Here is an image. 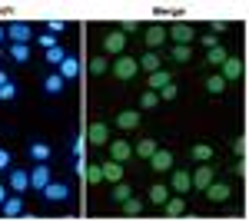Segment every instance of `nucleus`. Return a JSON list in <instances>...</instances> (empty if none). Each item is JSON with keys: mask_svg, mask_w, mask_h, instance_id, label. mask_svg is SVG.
Instances as JSON below:
<instances>
[{"mask_svg": "<svg viewBox=\"0 0 249 222\" xmlns=\"http://www.w3.org/2000/svg\"><path fill=\"white\" fill-rule=\"evenodd\" d=\"M170 83H173L170 70H156V73H150V83H146V86H150L153 93H160L163 86H170Z\"/></svg>", "mask_w": 249, "mask_h": 222, "instance_id": "23", "label": "nucleus"}, {"mask_svg": "<svg viewBox=\"0 0 249 222\" xmlns=\"http://www.w3.org/2000/svg\"><path fill=\"white\" fill-rule=\"evenodd\" d=\"M136 63H140V70H146V73H156V70H163V67H160V63H163V56L156 53V50H146V53L140 56Z\"/></svg>", "mask_w": 249, "mask_h": 222, "instance_id": "17", "label": "nucleus"}, {"mask_svg": "<svg viewBox=\"0 0 249 222\" xmlns=\"http://www.w3.org/2000/svg\"><path fill=\"white\" fill-rule=\"evenodd\" d=\"M213 172H216V166H213V163H203L196 172H190V176H193V189H199V192H203V189L213 183Z\"/></svg>", "mask_w": 249, "mask_h": 222, "instance_id": "8", "label": "nucleus"}, {"mask_svg": "<svg viewBox=\"0 0 249 222\" xmlns=\"http://www.w3.org/2000/svg\"><path fill=\"white\" fill-rule=\"evenodd\" d=\"M143 40H146V47L150 50H156V47H163L166 43V27H160V23H153L146 34H143Z\"/></svg>", "mask_w": 249, "mask_h": 222, "instance_id": "16", "label": "nucleus"}, {"mask_svg": "<svg viewBox=\"0 0 249 222\" xmlns=\"http://www.w3.org/2000/svg\"><path fill=\"white\" fill-rule=\"evenodd\" d=\"M87 139H90L93 146H107V143H110V126H107V123H100V120H96V123H90Z\"/></svg>", "mask_w": 249, "mask_h": 222, "instance_id": "6", "label": "nucleus"}, {"mask_svg": "<svg viewBox=\"0 0 249 222\" xmlns=\"http://www.w3.org/2000/svg\"><path fill=\"white\" fill-rule=\"evenodd\" d=\"M226 27H230V23H226V20H213V30H216V37H219V34H223V30H226Z\"/></svg>", "mask_w": 249, "mask_h": 222, "instance_id": "46", "label": "nucleus"}, {"mask_svg": "<svg viewBox=\"0 0 249 222\" xmlns=\"http://www.w3.org/2000/svg\"><path fill=\"white\" fill-rule=\"evenodd\" d=\"M7 56L14 63H30V43H10L7 47Z\"/></svg>", "mask_w": 249, "mask_h": 222, "instance_id": "18", "label": "nucleus"}, {"mask_svg": "<svg viewBox=\"0 0 249 222\" xmlns=\"http://www.w3.org/2000/svg\"><path fill=\"white\" fill-rule=\"evenodd\" d=\"M7 196H10V186L0 183V205H3V199H7Z\"/></svg>", "mask_w": 249, "mask_h": 222, "instance_id": "47", "label": "nucleus"}, {"mask_svg": "<svg viewBox=\"0 0 249 222\" xmlns=\"http://www.w3.org/2000/svg\"><path fill=\"white\" fill-rule=\"evenodd\" d=\"M110 156H113L116 163H126V159L133 156V146H130L126 139H110Z\"/></svg>", "mask_w": 249, "mask_h": 222, "instance_id": "15", "label": "nucleus"}, {"mask_svg": "<svg viewBox=\"0 0 249 222\" xmlns=\"http://www.w3.org/2000/svg\"><path fill=\"white\" fill-rule=\"evenodd\" d=\"M110 196H113L116 203H123V199H130V196H133V189L123 183V179H120V183H113V192H110Z\"/></svg>", "mask_w": 249, "mask_h": 222, "instance_id": "31", "label": "nucleus"}, {"mask_svg": "<svg viewBox=\"0 0 249 222\" xmlns=\"http://www.w3.org/2000/svg\"><path fill=\"white\" fill-rule=\"evenodd\" d=\"M7 186H10V192H27V189H30V172H27V169H10Z\"/></svg>", "mask_w": 249, "mask_h": 222, "instance_id": "7", "label": "nucleus"}, {"mask_svg": "<svg viewBox=\"0 0 249 222\" xmlns=\"http://www.w3.org/2000/svg\"><path fill=\"white\" fill-rule=\"evenodd\" d=\"M83 176H87V183H90V186H100V183H103V166H100V163H90V166L83 169Z\"/></svg>", "mask_w": 249, "mask_h": 222, "instance_id": "28", "label": "nucleus"}, {"mask_svg": "<svg viewBox=\"0 0 249 222\" xmlns=\"http://www.w3.org/2000/svg\"><path fill=\"white\" fill-rule=\"evenodd\" d=\"M203 47H206V50H213V47H219V37H216V34H203Z\"/></svg>", "mask_w": 249, "mask_h": 222, "instance_id": "42", "label": "nucleus"}, {"mask_svg": "<svg viewBox=\"0 0 249 222\" xmlns=\"http://www.w3.org/2000/svg\"><path fill=\"white\" fill-rule=\"evenodd\" d=\"M203 192H206V199H210V203H226V199L232 196V186L226 183V179H213Z\"/></svg>", "mask_w": 249, "mask_h": 222, "instance_id": "4", "label": "nucleus"}, {"mask_svg": "<svg viewBox=\"0 0 249 222\" xmlns=\"http://www.w3.org/2000/svg\"><path fill=\"white\" fill-rule=\"evenodd\" d=\"M107 67H110V63H107V56L90 60V73H93V76H103V73H107Z\"/></svg>", "mask_w": 249, "mask_h": 222, "instance_id": "38", "label": "nucleus"}, {"mask_svg": "<svg viewBox=\"0 0 249 222\" xmlns=\"http://www.w3.org/2000/svg\"><path fill=\"white\" fill-rule=\"evenodd\" d=\"M7 169H10V153L0 149V172H7Z\"/></svg>", "mask_w": 249, "mask_h": 222, "instance_id": "45", "label": "nucleus"}, {"mask_svg": "<svg viewBox=\"0 0 249 222\" xmlns=\"http://www.w3.org/2000/svg\"><path fill=\"white\" fill-rule=\"evenodd\" d=\"M50 153H53V149L47 146V143H34V146H30V159H34V163H47Z\"/></svg>", "mask_w": 249, "mask_h": 222, "instance_id": "27", "label": "nucleus"}, {"mask_svg": "<svg viewBox=\"0 0 249 222\" xmlns=\"http://www.w3.org/2000/svg\"><path fill=\"white\" fill-rule=\"evenodd\" d=\"M47 30L57 37V34H63V30H67V20H50V23H47Z\"/></svg>", "mask_w": 249, "mask_h": 222, "instance_id": "41", "label": "nucleus"}, {"mask_svg": "<svg viewBox=\"0 0 249 222\" xmlns=\"http://www.w3.org/2000/svg\"><path fill=\"white\" fill-rule=\"evenodd\" d=\"M140 106H143V110H156V106H160V93L146 90L143 96H140Z\"/></svg>", "mask_w": 249, "mask_h": 222, "instance_id": "35", "label": "nucleus"}, {"mask_svg": "<svg viewBox=\"0 0 249 222\" xmlns=\"http://www.w3.org/2000/svg\"><path fill=\"white\" fill-rule=\"evenodd\" d=\"M190 189H193V176L186 169H176L170 179V192H190Z\"/></svg>", "mask_w": 249, "mask_h": 222, "instance_id": "10", "label": "nucleus"}, {"mask_svg": "<svg viewBox=\"0 0 249 222\" xmlns=\"http://www.w3.org/2000/svg\"><path fill=\"white\" fill-rule=\"evenodd\" d=\"M170 56L176 60V63H190V60H193V50H190V47H176V43H173Z\"/></svg>", "mask_w": 249, "mask_h": 222, "instance_id": "33", "label": "nucleus"}, {"mask_svg": "<svg viewBox=\"0 0 249 222\" xmlns=\"http://www.w3.org/2000/svg\"><path fill=\"white\" fill-rule=\"evenodd\" d=\"M163 212H166V216H183V212H186V199H183V196H170V199L163 203Z\"/></svg>", "mask_w": 249, "mask_h": 222, "instance_id": "25", "label": "nucleus"}, {"mask_svg": "<svg viewBox=\"0 0 249 222\" xmlns=\"http://www.w3.org/2000/svg\"><path fill=\"white\" fill-rule=\"evenodd\" d=\"M0 212H3L7 219L20 216V212H23V199H20V196H7V199H3V205H0Z\"/></svg>", "mask_w": 249, "mask_h": 222, "instance_id": "20", "label": "nucleus"}, {"mask_svg": "<svg viewBox=\"0 0 249 222\" xmlns=\"http://www.w3.org/2000/svg\"><path fill=\"white\" fill-rule=\"evenodd\" d=\"M232 153H236L239 159L246 156V136H236V139H232Z\"/></svg>", "mask_w": 249, "mask_h": 222, "instance_id": "40", "label": "nucleus"}, {"mask_svg": "<svg viewBox=\"0 0 249 222\" xmlns=\"http://www.w3.org/2000/svg\"><path fill=\"white\" fill-rule=\"evenodd\" d=\"M7 37L14 40V43H30L34 30H30V23H10L7 27Z\"/></svg>", "mask_w": 249, "mask_h": 222, "instance_id": "14", "label": "nucleus"}, {"mask_svg": "<svg viewBox=\"0 0 249 222\" xmlns=\"http://www.w3.org/2000/svg\"><path fill=\"white\" fill-rule=\"evenodd\" d=\"M43 199L47 203H67L70 199V186L60 183V179H50V183L43 186Z\"/></svg>", "mask_w": 249, "mask_h": 222, "instance_id": "2", "label": "nucleus"}, {"mask_svg": "<svg viewBox=\"0 0 249 222\" xmlns=\"http://www.w3.org/2000/svg\"><path fill=\"white\" fill-rule=\"evenodd\" d=\"M37 43L43 47V50H53V47H57V37H53V34H40Z\"/></svg>", "mask_w": 249, "mask_h": 222, "instance_id": "39", "label": "nucleus"}, {"mask_svg": "<svg viewBox=\"0 0 249 222\" xmlns=\"http://www.w3.org/2000/svg\"><path fill=\"white\" fill-rule=\"evenodd\" d=\"M100 166H103V179H107V183H120V179H123V163L110 159V163H100Z\"/></svg>", "mask_w": 249, "mask_h": 222, "instance_id": "22", "label": "nucleus"}, {"mask_svg": "<svg viewBox=\"0 0 249 222\" xmlns=\"http://www.w3.org/2000/svg\"><path fill=\"white\" fill-rule=\"evenodd\" d=\"M136 73H140V63H136V56L120 53V56L113 60V76H116V80H136Z\"/></svg>", "mask_w": 249, "mask_h": 222, "instance_id": "1", "label": "nucleus"}, {"mask_svg": "<svg viewBox=\"0 0 249 222\" xmlns=\"http://www.w3.org/2000/svg\"><path fill=\"white\" fill-rule=\"evenodd\" d=\"M166 37H173L176 47H190L196 40V30H193V23H173V30H166Z\"/></svg>", "mask_w": 249, "mask_h": 222, "instance_id": "3", "label": "nucleus"}, {"mask_svg": "<svg viewBox=\"0 0 249 222\" xmlns=\"http://www.w3.org/2000/svg\"><path fill=\"white\" fill-rule=\"evenodd\" d=\"M150 166H153L156 172H170L173 169V153L170 149H156L153 156H150Z\"/></svg>", "mask_w": 249, "mask_h": 222, "instance_id": "11", "label": "nucleus"}, {"mask_svg": "<svg viewBox=\"0 0 249 222\" xmlns=\"http://www.w3.org/2000/svg\"><path fill=\"white\" fill-rule=\"evenodd\" d=\"M57 73L63 76V80H73V76L80 73V60H77V56H70V53H67V60H63V63L57 67Z\"/></svg>", "mask_w": 249, "mask_h": 222, "instance_id": "21", "label": "nucleus"}, {"mask_svg": "<svg viewBox=\"0 0 249 222\" xmlns=\"http://www.w3.org/2000/svg\"><path fill=\"white\" fill-rule=\"evenodd\" d=\"M43 60H47V63H50V67H60V63H63V60H67V50H63V47H53V50H47V56H43Z\"/></svg>", "mask_w": 249, "mask_h": 222, "instance_id": "30", "label": "nucleus"}, {"mask_svg": "<svg viewBox=\"0 0 249 222\" xmlns=\"http://www.w3.org/2000/svg\"><path fill=\"white\" fill-rule=\"evenodd\" d=\"M116 126H120V130H136V126H140V113L136 110H123L120 113V116H116Z\"/></svg>", "mask_w": 249, "mask_h": 222, "instance_id": "19", "label": "nucleus"}, {"mask_svg": "<svg viewBox=\"0 0 249 222\" xmlns=\"http://www.w3.org/2000/svg\"><path fill=\"white\" fill-rule=\"evenodd\" d=\"M47 183H50V166L37 163V166H34V172H30V189L43 192V186H47Z\"/></svg>", "mask_w": 249, "mask_h": 222, "instance_id": "13", "label": "nucleus"}, {"mask_svg": "<svg viewBox=\"0 0 249 222\" xmlns=\"http://www.w3.org/2000/svg\"><path fill=\"white\" fill-rule=\"evenodd\" d=\"M166 199H170V186H163V183L150 186V203H153V205H163Z\"/></svg>", "mask_w": 249, "mask_h": 222, "instance_id": "26", "label": "nucleus"}, {"mask_svg": "<svg viewBox=\"0 0 249 222\" xmlns=\"http://www.w3.org/2000/svg\"><path fill=\"white\" fill-rule=\"evenodd\" d=\"M133 30H140L136 20H123V23H120V34H133Z\"/></svg>", "mask_w": 249, "mask_h": 222, "instance_id": "43", "label": "nucleus"}, {"mask_svg": "<svg viewBox=\"0 0 249 222\" xmlns=\"http://www.w3.org/2000/svg\"><path fill=\"white\" fill-rule=\"evenodd\" d=\"M156 149H160V146H156V139H140V143H136V156H140V159H150Z\"/></svg>", "mask_w": 249, "mask_h": 222, "instance_id": "29", "label": "nucleus"}, {"mask_svg": "<svg viewBox=\"0 0 249 222\" xmlns=\"http://www.w3.org/2000/svg\"><path fill=\"white\" fill-rule=\"evenodd\" d=\"M123 47H126V34H120V30H110V34L103 37V53L120 56V53H123Z\"/></svg>", "mask_w": 249, "mask_h": 222, "instance_id": "5", "label": "nucleus"}, {"mask_svg": "<svg viewBox=\"0 0 249 222\" xmlns=\"http://www.w3.org/2000/svg\"><path fill=\"white\" fill-rule=\"evenodd\" d=\"M3 37H7V30H3V27H0V43H3Z\"/></svg>", "mask_w": 249, "mask_h": 222, "instance_id": "49", "label": "nucleus"}, {"mask_svg": "<svg viewBox=\"0 0 249 222\" xmlns=\"http://www.w3.org/2000/svg\"><path fill=\"white\" fill-rule=\"evenodd\" d=\"M160 100H176V86H163V90H160Z\"/></svg>", "mask_w": 249, "mask_h": 222, "instance_id": "44", "label": "nucleus"}, {"mask_svg": "<svg viewBox=\"0 0 249 222\" xmlns=\"http://www.w3.org/2000/svg\"><path fill=\"white\" fill-rule=\"evenodd\" d=\"M223 80H226V83H232V80H239V76H243V60H239V56H226V60H223Z\"/></svg>", "mask_w": 249, "mask_h": 222, "instance_id": "9", "label": "nucleus"}, {"mask_svg": "<svg viewBox=\"0 0 249 222\" xmlns=\"http://www.w3.org/2000/svg\"><path fill=\"white\" fill-rule=\"evenodd\" d=\"M7 80H10V76L3 73V70H0V86H3V83H7Z\"/></svg>", "mask_w": 249, "mask_h": 222, "instance_id": "48", "label": "nucleus"}, {"mask_svg": "<svg viewBox=\"0 0 249 222\" xmlns=\"http://www.w3.org/2000/svg\"><path fill=\"white\" fill-rule=\"evenodd\" d=\"M14 96H17V83H14V80H7V83L0 86V100H3V103H10Z\"/></svg>", "mask_w": 249, "mask_h": 222, "instance_id": "37", "label": "nucleus"}, {"mask_svg": "<svg viewBox=\"0 0 249 222\" xmlns=\"http://www.w3.org/2000/svg\"><path fill=\"white\" fill-rule=\"evenodd\" d=\"M206 90H210L213 96H219V93L226 90V80H223V76H219V73H213L210 80H206Z\"/></svg>", "mask_w": 249, "mask_h": 222, "instance_id": "32", "label": "nucleus"}, {"mask_svg": "<svg viewBox=\"0 0 249 222\" xmlns=\"http://www.w3.org/2000/svg\"><path fill=\"white\" fill-rule=\"evenodd\" d=\"M63 90H67V80H63L60 73H47L43 76V93H47V96H60Z\"/></svg>", "mask_w": 249, "mask_h": 222, "instance_id": "12", "label": "nucleus"}, {"mask_svg": "<svg viewBox=\"0 0 249 222\" xmlns=\"http://www.w3.org/2000/svg\"><path fill=\"white\" fill-rule=\"evenodd\" d=\"M190 156L196 159V163H213V159H216V153H213V146H206V143H196V146L190 149Z\"/></svg>", "mask_w": 249, "mask_h": 222, "instance_id": "24", "label": "nucleus"}, {"mask_svg": "<svg viewBox=\"0 0 249 222\" xmlns=\"http://www.w3.org/2000/svg\"><path fill=\"white\" fill-rule=\"evenodd\" d=\"M226 47H213L210 53H206V60H210V67H223V60H226Z\"/></svg>", "mask_w": 249, "mask_h": 222, "instance_id": "34", "label": "nucleus"}, {"mask_svg": "<svg viewBox=\"0 0 249 222\" xmlns=\"http://www.w3.org/2000/svg\"><path fill=\"white\" fill-rule=\"evenodd\" d=\"M123 209H126L130 216H140V212H143V199H136V196H130V199H123Z\"/></svg>", "mask_w": 249, "mask_h": 222, "instance_id": "36", "label": "nucleus"}]
</instances>
